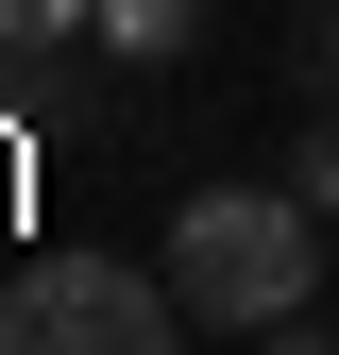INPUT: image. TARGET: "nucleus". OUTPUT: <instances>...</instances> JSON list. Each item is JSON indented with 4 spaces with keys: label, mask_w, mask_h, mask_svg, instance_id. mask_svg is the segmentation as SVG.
<instances>
[{
    "label": "nucleus",
    "mask_w": 339,
    "mask_h": 355,
    "mask_svg": "<svg viewBox=\"0 0 339 355\" xmlns=\"http://www.w3.org/2000/svg\"><path fill=\"white\" fill-rule=\"evenodd\" d=\"M153 271L187 288V322L272 338V322H306V304H322V203H306V187H187Z\"/></svg>",
    "instance_id": "f257e3e1"
},
{
    "label": "nucleus",
    "mask_w": 339,
    "mask_h": 355,
    "mask_svg": "<svg viewBox=\"0 0 339 355\" xmlns=\"http://www.w3.org/2000/svg\"><path fill=\"white\" fill-rule=\"evenodd\" d=\"M0 355H187V288L119 254H51L0 288Z\"/></svg>",
    "instance_id": "f03ea898"
},
{
    "label": "nucleus",
    "mask_w": 339,
    "mask_h": 355,
    "mask_svg": "<svg viewBox=\"0 0 339 355\" xmlns=\"http://www.w3.org/2000/svg\"><path fill=\"white\" fill-rule=\"evenodd\" d=\"M187 34H204V0H102V51L119 68H170Z\"/></svg>",
    "instance_id": "7ed1b4c3"
},
{
    "label": "nucleus",
    "mask_w": 339,
    "mask_h": 355,
    "mask_svg": "<svg viewBox=\"0 0 339 355\" xmlns=\"http://www.w3.org/2000/svg\"><path fill=\"white\" fill-rule=\"evenodd\" d=\"M102 34V0H0V51L17 68H51V51H85Z\"/></svg>",
    "instance_id": "20e7f679"
},
{
    "label": "nucleus",
    "mask_w": 339,
    "mask_h": 355,
    "mask_svg": "<svg viewBox=\"0 0 339 355\" xmlns=\"http://www.w3.org/2000/svg\"><path fill=\"white\" fill-rule=\"evenodd\" d=\"M288 187H306V203L339 220V119H322V136H306V153H288Z\"/></svg>",
    "instance_id": "39448f33"
},
{
    "label": "nucleus",
    "mask_w": 339,
    "mask_h": 355,
    "mask_svg": "<svg viewBox=\"0 0 339 355\" xmlns=\"http://www.w3.org/2000/svg\"><path fill=\"white\" fill-rule=\"evenodd\" d=\"M306 68H322V102H339V0H306Z\"/></svg>",
    "instance_id": "423d86ee"
},
{
    "label": "nucleus",
    "mask_w": 339,
    "mask_h": 355,
    "mask_svg": "<svg viewBox=\"0 0 339 355\" xmlns=\"http://www.w3.org/2000/svg\"><path fill=\"white\" fill-rule=\"evenodd\" d=\"M254 355H339V338H322V322H272V338H254Z\"/></svg>",
    "instance_id": "0eeeda50"
}]
</instances>
